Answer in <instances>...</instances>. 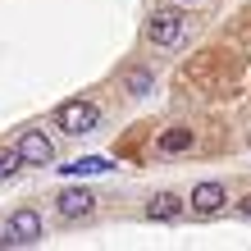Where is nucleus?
Instances as JSON below:
<instances>
[{
    "instance_id": "obj_10",
    "label": "nucleus",
    "mask_w": 251,
    "mask_h": 251,
    "mask_svg": "<svg viewBox=\"0 0 251 251\" xmlns=\"http://www.w3.org/2000/svg\"><path fill=\"white\" fill-rule=\"evenodd\" d=\"M19 151H14V146H0V178H14V174H19Z\"/></svg>"
},
{
    "instance_id": "obj_8",
    "label": "nucleus",
    "mask_w": 251,
    "mask_h": 251,
    "mask_svg": "<svg viewBox=\"0 0 251 251\" xmlns=\"http://www.w3.org/2000/svg\"><path fill=\"white\" fill-rule=\"evenodd\" d=\"M155 151H165V155H178V151H192V128H169L165 137L155 142Z\"/></svg>"
},
{
    "instance_id": "obj_1",
    "label": "nucleus",
    "mask_w": 251,
    "mask_h": 251,
    "mask_svg": "<svg viewBox=\"0 0 251 251\" xmlns=\"http://www.w3.org/2000/svg\"><path fill=\"white\" fill-rule=\"evenodd\" d=\"M100 119V110L92 105V100H64L60 110H55V128L73 132V137H82V132H92Z\"/></svg>"
},
{
    "instance_id": "obj_7",
    "label": "nucleus",
    "mask_w": 251,
    "mask_h": 251,
    "mask_svg": "<svg viewBox=\"0 0 251 251\" xmlns=\"http://www.w3.org/2000/svg\"><path fill=\"white\" fill-rule=\"evenodd\" d=\"M146 219H155V224H174V219H183V197H174V192H155V197L146 201Z\"/></svg>"
},
{
    "instance_id": "obj_11",
    "label": "nucleus",
    "mask_w": 251,
    "mask_h": 251,
    "mask_svg": "<svg viewBox=\"0 0 251 251\" xmlns=\"http://www.w3.org/2000/svg\"><path fill=\"white\" fill-rule=\"evenodd\" d=\"M128 92L146 96V92H151V73H146V69H128Z\"/></svg>"
},
{
    "instance_id": "obj_3",
    "label": "nucleus",
    "mask_w": 251,
    "mask_h": 251,
    "mask_svg": "<svg viewBox=\"0 0 251 251\" xmlns=\"http://www.w3.org/2000/svg\"><path fill=\"white\" fill-rule=\"evenodd\" d=\"M14 151H19L23 165H50V160H55L50 137H46V132H37V128H27L23 137H19V146H14Z\"/></svg>"
},
{
    "instance_id": "obj_13",
    "label": "nucleus",
    "mask_w": 251,
    "mask_h": 251,
    "mask_svg": "<svg viewBox=\"0 0 251 251\" xmlns=\"http://www.w3.org/2000/svg\"><path fill=\"white\" fill-rule=\"evenodd\" d=\"M242 215H251V197H247V201H242Z\"/></svg>"
},
{
    "instance_id": "obj_2",
    "label": "nucleus",
    "mask_w": 251,
    "mask_h": 251,
    "mask_svg": "<svg viewBox=\"0 0 251 251\" xmlns=\"http://www.w3.org/2000/svg\"><path fill=\"white\" fill-rule=\"evenodd\" d=\"M146 32H151L155 46H178V37H183V14H178V9H155L151 23H146Z\"/></svg>"
},
{
    "instance_id": "obj_9",
    "label": "nucleus",
    "mask_w": 251,
    "mask_h": 251,
    "mask_svg": "<svg viewBox=\"0 0 251 251\" xmlns=\"http://www.w3.org/2000/svg\"><path fill=\"white\" fill-rule=\"evenodd\" d=\"M64 174H105L110 169V160L105 155H82V160H73V165H60Z\"/></svg>"
},
{
    "instance_id": "obj_5",
    "label": "nucleus",
    "mask_w": 251,
    "mask_h": 251,
    "mask_svg": "<svg viewBox=\"0 0 251 251\" xmlns=\"http://www.w3.org/2000/svg\"><path fill=\"white\" fill-rule=\"evenodd\" d=\"M92 205H96V197L87 187H64L60 201H55V210H60V219H87V215H92Z\"/></svg>"
},
{
    "instance_id": "obj_6",
    "label": "nucleus",
    "mask_w": 251,
    "mask_h": 251,
    "mask_svg": "<svg viewBox=\"0 0 251 251\" xmlns=\"http://www.w3.org/2000/svg\"><path fill=\"white\" fill-rule=\"evenodd\" d=\"M228 205V192L219 187V183H201V187H192V215H219Z\"/></svg>"
},
{
    "instance_id": "obj_4",
    "label": "nucleus",
    "mask_w": 251,
    "mask_h": 251,
    "mask_svg": "<svg viewBox=\"0 0 251 251\" xmlns=\"http://www.w3.org/2000/svg\"><path fill=\"white\" fill-rule=\"evenodd\" d=\"M5 228H9L14 247H32V242H41V215H37V210H14Z\"/></svg>"
},
{
    "instance_id": "obj_12",
    "label": "nucleus",
    "mask_w": 251,
    "mask_h": 251,
    "mask_svg": "<svg viewBox=\"0 0 251 251\" xmlns=\"http://www.w3.org/2000/svg\"><path fill=\"white\" fill-rule=\"evenodd\" d=\"M0 247H14V238H9V228H0Z\"/></svg>"
}]
</instances>
